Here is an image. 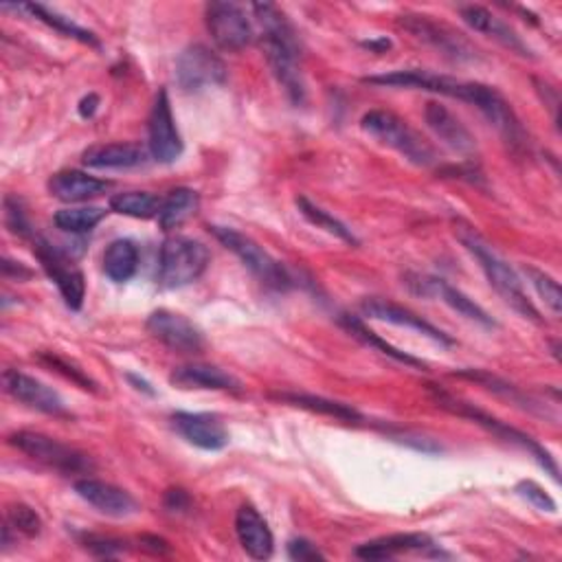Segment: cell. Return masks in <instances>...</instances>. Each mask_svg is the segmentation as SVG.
<instances>
[{"mask_svg": "<svg viewBox=\"0 0 562 562\" xmlns=\"http://www.w3.org/2000/svg\"><path fill=\"white\" fill-rule=\"evenodd\" d=\"M251 12L260 27V45L275 80L286 91L288 99L301 106L306 101V82L295 27L288 23L284 12L271 3H255L251 5Z\"/></svg>", "mask_w": 562, "mask_h": 562, "instance_id": "cell-1", "label": "cell"}, {"mask_svg": "<svg viewBox=\"0 0 562 562\" xmlns=\"http://www.w3.org/2000/svg\"><path fill=\"white\" fill-rule=\"evenodd\" d=\"M457 238L466 247V251L479 262L481 271L486 273L490 286L497 290V295L512 308L516 310L523 319H529L534 323H542L538 308L529 301L521 277L514 273V268L501 260L492 247L475 231V227L457 223Z\"/></svg>", "mask_w": 562, "mask_h": 562, "instance_id": "cell-2", "label": "cell"}, {"mask_svg": "<svg viewBox=\"0 0 562 562\" xmlns=\"http://www.w3.org/2000/svg\"><path fill=\"white\" fill-rule=\"evenodd\" d=\"M212 262L210 249L201 240L174 236L167 238L158 253L156 282L165 290H178L199 282Z\"/></svg>", "mask_w": 562, "mask_h": 562, "instance_id": "cell-3", "label": "cell"}, {"mask_svg": "<svg viewBox=\"0 0 562 562\" xmlns=\"http://www.w3.org/2000/svg\"><path fill=\"white\" fill-rule=\"evenodd\" d=\"M360 125L369 136L400 152L407 160L420 167H429L438 163L435 147L425 136H420L405 119H400L390 110H369L360 119Z\"/></svg>", "mask_w": 562, "mask_h": 562, "instance_id": "cell-4", "label": "cell"}, {"mask_svg": "<svg viewBox=\"0 0 562 562\" xmlns=\"http://www.w3.org/2000/svg\"><path fill=\"white\" fill-rule=\"evenodd\" d=\"M431 392H433V400L438 403V407H442V409H446V411H451V414H455V416H459V418H468V420H473L475 425H479V427H483L486 431H490L492 435H497V438H501V440H505V442H510V444H514V446L527 451V453L540 464V468H545V470L551 475V479L558 481V466H555L553 457H551L549 451L542 449L534 438H529L527 433H523V431H518V429H512L510 425H505V422H501L499 418H494V416H490V414L477 409L475 405H470V403H466V400H462V398H455V396L446 394V392L440 390V387H431Z\"/></svg>", "mask_w": 562, "mask_h": 562, "instance_id": "cell-5", "label": "cell"}, {"mask_svg": "<svg viewBox=\"0 0 562 562\" xmlns=\"http://www.w3.org/2000/svg\"><path fill=\"white\" fill-rule=\"evenodd\" d=\"M210 231L216 236V240L231 251L264 286L273 290H288L292 286V277L286 271L284 264H279L264 247H260L253 238L244 236L242 231L234 227H218L212 225Z\"/></svg>", "mask_w": 562, "mask_h": 562, "instance_id": "cell-6", "label": "cell"}, {"mask_svg": "<svg viewBox=\"0 0 562 562\" xmlns=\"http://www.w3.org/2000/svg\"><path fill=\"white\" fill-rule=\"evenodd\" d=\"M10 444L34 462L62 475H88L95 468L93 459L86 453L45 433L19 431L10 435Z\"/></svg>", "mask_w": 562, "mask_h": 562, "instance_id": "cell-7", "label": "cell"}, {"mask_svg": "<svg viewBox=\"0 0 562 562\" xmlns=\"http://www.w3.org/2000/svg\"><path fill=\"white\" fill-rule=\"evenodd\" d=\"M176 84L182 93H203L227 82V64L205 45L187 47L178 60L174 71Z\"/></svg>", "mask_w": 562, "mask_h": 562, "instance_id": "cell-8", "label": "cell"}, {"mask_svg": "<svg viewBox=\"0 0 562 562\" xmlns=\"http://www.w3.org/2000/svg\"><path fill=\"white\" fill-rule=\"evenodd\" d=\"M34 255L38 258L49 279H53V284L58 286L67 308L82 310L84 297H86V279H84V273L73 264L69 253L45 238H36Z\"/></svg>", "mask_w": 562, "mask_h": 562, "instance_id": "cell-9", "label": "cell"}, {"mask_svg": "<svg viewBox=\"0 0 562 562\" xmlns=\"http://www.w3.org/2000/svg\"><path fill=\"white\" fill-rule=\"evenodd\" d=\"M468 104H473L490 121V125L497 128V132L512 147V152L518 154L529 150L527 132L521 125V119L516 117L514 108L505 101V97L499 91H494L492 86L473 82V93Z\"/></svg>", "mask_w": 562, "mask_h": 562, "instance_id": "cell-10", "label": "cell"}, {"mask_svg": "<svg viewBox=\"0 0 562 562\" xmlns=\"http://www.w3.org/2000/svg\"><path fill=\"white\" fill-rule=\"evenodd\" d=\"M205 23L223 51H242L258 36L247 10L236 3H210L205 8Z\"/></svg>", "mask_w": 562, "mask_h": 562, "instance_id": "cell-11", "label": "cell"}, {"mask_svg": "<svg viewBox=\"0 0 562 562\" xmlns=\"http://www.w3.org/2000/svg\"><path fill=\"white\" fill-rule=\"evenodd\" d=\"M400 27L416 36L418 40L431 45L446 58L455 62H473L477 60V49L455 29H451L444 23L431 21V16H420V14H407L400 19Z\"/></svg>", "mask_w": 562, "mask_h": 562, "instance_id": "cell-12", "label": "cell"}, {"mask_svg": "<svg viewBox=\"0 0 562 562\" xmlns=\"http://www.w3.org/2000/svg\"><path fill=\"white\" fill-rule=\"evenodd\" d=\"M364 84L373 86H394V88H416V91H427V93H438L451 99L468 101L470 86L473 82H462L457 77L440 75L433 71H422V69H409V71H392L385 75H369L362 80Z\"/></svg>", "mask_w": 562, "mask_h": 562, "instance_id": "cell-13", "label": "cell"}, {"mask_svg": "<svg viewBox=\"0 0 562 562\" xmlns=\"http://www.w3.org/2000/svg\"><path fill=\"white\" fill-rule=\"evenodd\" d=\"M147 134H150V152L154 160L163 165H171L180 158L184 145L180 132L176 128V119L171 112V101L165 88H160L154 97L150 119H147Z\"/></svg>", "mask_w": 562, "mask_h": 562, "instance_id": "cell-14", "label": "cell"}, {"mask_svg": "<svg viewBox=\"0 0 562 562\" xmlns=\"http://www.w3.org/2000/svg\"><path fill=\"white\" fill-rule=\"evenodd\" d=\"M145 327L156 340L178 354H201L205 349L203 332L178 312L154 310L147 316Z\"/></svg>", "mask_w": 562, "mask_h": 562, "instance_id": "cell-15", "label": "cell"}, {"mask_svg": "<svg viewBox=\"0 0 562 562\" xmlns=\"http://www.w3.org/2000/svg\"><path fill=\"white\" fill-rule=\"evenodd\" d=\"M405 284L411 288V292L422 295V297H438L449 308H453L462 316H466V319H470V321H475V323H479L483 327H497V321L479 303H475V299H470L468 295H464L462 290H457L455 286H451L442 277L407 275Z\"/></svg>", "mask_w": 562, "mask_h": 562, "instance_id": "cell-16", "label": "cell"}, {"mask_svg": "<svg viewBox=\"0 0 562 562\" xmlns=\"http://www.w3.org/2000/svg\"><path fill=\"white\" fill-rule=\"evenodd\" d=\"M3 385H5V392L12 398H16L19 403H23L40 414H47V416L69 418L62 396L53 387L40 383L38 379L27 376V373H23L19 369H8L3 373Z\"/></svg>", "mask_w": 562, "mask_h": 562, "instance_id": "cell-17", "label": "cell"}, {"mask_svg": "<svg viewBox=\"0 0 562 562\" xmlns=\"http://www.w3.org/2000/svg\"><path fill=\"white\" fill-rule=\"evenodd\" d=\"M362 314L369 316V319H376V321H385V323H392V325H398V327H407V330H414L422 336H429L431 340L444 345V347H453L455 340L442 332L440 327H435L433 323H429L427 319H422L418 312L400 306V303H394L390 299H381V297H369L362 301Z\"/></svg>", "mask_w": 562, "mask_h": 562, "instance_id": "cell-18", "label": "cell"}, {"mask_svg": "<svg viewBox=\"0 0 562 562\" xmlns=\"http://www.w3.org/2000/svg\"><path fill=\"white\" fill-rule=\"evenodd\" d=\"M75 492L97 512L112 518H125L139 512V503L128 490L101 479H91V477L80 479L75 481Z\"/></svg>", "mask_w": 562, "mask_h": 562, "instance_id": "cell-19", "label": "cell"}, {"mask_svg": "<svg viewBox=\"0 0 562 562\" xmlns=\"http://www.w3.org/2000/svg\"><path fill=\"white\" fill-rule=\"evenodd\" d=\"M171 425L187 442L196 449L223 451L229 444V431L218 416L178 411L171 416Z\"/></svg>", "mask_w": 562, "mask_h": 562, "instance_id": "cell-20", "label": "cell"}, {"mask_svg": "<svg viewBox=\"0 0 562 562\" xmlns=\"http://www.w3.org/2000/svg\"><path fill=\"white\" fill-rule=\"evenodd\" d=\"M169 383L178 390H201V392H242V383L231 376L229 371L205 364V362H192L176 367L169 376Z\"/></svg>", "mask_w": 562, "mask_h": 562, "instance_id": "cell-21", "label": "cell"}, {"mask_svg": "<svg viewBox=\"0 0 562 562\" xmlns=\"http://www.w3.org/2000/svg\"><path fill=\"white\" fill-rule=\"evenodd\" d=\"M403 553H431V555H442L438 551L435 540L429 534H392V536H381L376 540L362 542L356 547L354 555L362 560H394Z\"/></svg>", "mask_w": 562, "mask_h": 562, "instance_id": "cell-22", "label": "cell"}, {"mask_svg": "<svg viewBox=\"0 0 562 562\" xmlns=\"http://www.w3.org/2000/svg\"><path fill=\"white\" fill-rule=\"evenodd\" d=\"M236 534L242 549L253 560H268L275 551V538L266 518L253 507L242 505L236 514Z\"/></svg>", "mask_w": 562, "mask_h": 562, "instance_id": "cell-23", "label": "cell"}, {"mask_svg": "<svg viewBox=\"0 0 562 562\" xmlns=\"http://www.w3.org/2000/svg\"><path fill=\"white\" fill-rule=\"evenodd\" d=\"M459 14H462L464 23L468 27H473L475 32L497 40L499 45H503L505 49H510L523 58H534L529 47L521 40V36L510 25H505L501 19H497L490 10H486L481 5H466V8H459Z\"/></svg>", "mask_w": 562, "mask_h": 562, "instance_id": "cell-24", "label": "cell"}, {"mask_svg": "<svg viewBox=\"0 0 562 562\" xmlns=\"http://www.w3.org/2000/svg\"><path fill=\"white\" fill-rule=\"evenodd\" d=\"M110 187H112L110 180H101V178L88 176L77 169L58 171L49 180V192L58 201H64V203H84V201L97 199V196L106 194Z\"/></svg>", "mask_w": 562, "mask_h": 562, "instance_id": "cell-25", "label": "cell"}, {"mask_svg": "<svg viewBox=\"0 0 562 562\" xmlns=\"http://www.w3.org/2000/svg\"><path fill=\"white\" fill-rule=\"evenodd\" d=\"M425 119H427V125L435 132V136L440 141H444L451 150H455L459 154L475 152V147H477L475 136L446 106H442L438 101H429L427 110H425Z\"/></svg>", "mask_w": 562, "mask_h": 562, "instance_id": "cell-26", "label": "cell"}, {"mask_svg": "<svg viewBox=\"0 0 562 562\" xmlns=\"http://www.w3.org/2000/svg\"><path fill=\"white\" fill-rule=\"evenodd\" d=\"M82 160L93 169H130L145 165L147 150L139 143H108L86 150Z\"/></svg>", "mask_w": 562, "mask_h": 562, "instance_id": "cell-27", "label": "cell"}, {"mask_svg": "<svg viewBox=\"0 0 562 562\" xmlns=\"http://www.w3.org/2000/svg\"><path fill=\"white\" fill-rule=\"evenodd\" d=\"M5 10L27 12L32 19H36V21L45 23L47 27L56 29L58 34H62V36H67V38H73V40H77V43H82V45H88V47H99V38H97L93 32H88V29L80 27V25H77L75 21H71L69 16H64V14L56 12V10L47 8V5H40V3L5 5Z\"/></svg>", "mask_w": 562, "mask_h": 562, "instance_id": "cell-28", "label": "cell"}, {"mask_svg": "<svg viewBox=\"0 0 562 562\" xmlns=\"http://www.w3.org/2000/svg\"><path fill=\"white\" fill-rule=\"evenodd\" d=\"M338 323L343 325V330H345L347 334H351V336H354L356 340H360L362 345H367V347H371V349H376V351H381V354H385V356H390V358H394L396 362H403V364H407V367L427 369V362H422L420 358H416V356H411V354H407V351L394 347L392 343H387L385 338H381L376 332H371L358 316H354V314H340V316H338Z\"/></svg>", "mask_w": 562, "mask_h": 562, "instance_id": "cell-29", "label": "cell"}, {"mask_svg": "<svg viewBox=\"0 0 562 562\" xmlns=\"http://www.w3.org/2000/svg\"><path fill=\"white\" fill-rule=\"evenodd\" d=\"M201 207V196L190 190V187H178V190H171L158 210V225L163 231H171L178 229L182 223L190 220Z\"/></svg>", "mask_w": 562, "mask_h": 562, "instance_id": "cell-30", "label": "cell"}, {"mask_svg": "<svg viewBox=\"0 0 562 562\" xmlns=\"http://www.w3.org/2000/svg\"><path fill=\"white\" fill-rule=\"evenodd\" d=\"M139 249L132 240H115L104 253V273L115 284H125L136 275Z\"/></svg>", "mask_w": 562, "mask_h": 562, "instance_id": "cell-31", "label": "cell"}, {"mask_svg": "<svg viewBox=\"0 0 562 562\" xmlns=\"http://www.w3.org/2000/svg\"><path fill=\"white\" fill-rule=\"evenodd\" d=\"M275 400L279 403H286L290 407H299V409H306V411H312V414H321V416H327V418H334V420H343V422H360L362 416L345 405V403H336V400H327V398H321V396H312V394H290V392H284V394H275L273 396Z\"/></svg>", "mask_w": 562, "mask_h": 562, "instance_id": "cell-32", "label": "cell"}, {"mask_svg": "<svg viewBox=\"0 0 562 562\" xmlns=\"http://www.w3.org/2000/svg\"><path fill=\"white\" fill-rule=\"evenodd\" d=\"M455 376H462V379H466V381H473V383L481 385L483 390H488V392H492V394H497V396H503L505 400L518 405V407L525 409V411H531V414H534V411L538 409V405H536L529 396H525L518 387H514V385H510V383H505V381L492 376L490 371H483V369H462V371L455 373Z\"/></svg>", "mask_w": 562, "mask_h": 562, "instance_id": "cell-33", "label": "cell"}, {"mask_svg": "<svg viewBox=\"0 0 562 562\" xmlns=\"http://www.w3.org/2000/svg\"><path fill=\"white\" fill-rule=\"evenodd\" d=\"M160 199L150 192H123L110 199V210L119 216L136 218V220H150L158 216Z\"/></svg>", "mask_w": 562, "mask_h": 562, "instance_id": "cell-34", "label": "cell"}, {"mask_svg": "<svg viewBox=\"0 0 562 562\" xmlns=\"http://www.w3.org/2000/svg\"><path fill=\"white\" fill-rule=\"evenodd\" d=\"M297 210H299V214H301L310 225H314L316 229H323V231H327L330 236H334V238H338V240H343V242H347V244H351V247H358L356 236L351 234V229H349L345 223H340L338 218H334L330 212L321 210L319 205H314V203L308 201L306 196H299V199H297Z\"/></svg>", "mask_w": 562, "mask_h": 562, "instance_id": "cell-35", "label": "cell"}, {"mask_svg": "<svg viewBox=\"0 0 562 562\" xmlns=\"http://www.w3.org/2000/svg\"><path fill=\"white\" fill-rule=\"evenodd\" d=\"M106 212L99 207H77V210H60L53 216V223L60 231L71 236H84L91 234L101 220Z\"/></svg>", "mask_w": 562, "mask_h": 562, "instance_id": "cell-36", "label": "cell"}, {"mask_svg": "<svg viewBox=\"0 0 562 562\" xmlns=\"http://www.w3.org/2000/svg\"><path fill=\"white\" fill-rule=\"evenodd\" d=\"M38 360H40L43 364L51 367L53 371L62 373L64 379H69V381L75 383L77 387H82V390H86V392H97L95 381H93L91 376H86L84 369H80V367H77L75 362H71L69 358H62V356H58V354H53V351H43V354H38Z\"/></svg>", "mask_w": 562, "mask_h": 562, "instance_id": "cell-37", "label": "cell"}, {"mask_svg": "<svg viewBox=\"0 0 562 562\" xmlns=\"http://www.w3.org/2000/svg\"><path fill=\"white\" fill-rule=\"evenodd\" d=\"M523 273L529 277L531 286L536 288V292L540 295L545 306L558 316L562 312V292H560L558 282L551 275H547L534 266H523Z\"/></svg>", "mask_w": 562, "mask_h": 562, "instance_id": "cell-38", "label": "cell"}, {"mask_svg": "<svg viewBox=\"0 0 562 562\" xmlns=\"http://www.w3.org/2000/svg\"><path fill=\"white\" fill-rule=\"evenodd\" d=\"M12 531L23 534L27 538H36L43 534V518L38 512L25 503H14L8 507V523Z\"/></svg>", "mask_w": 562, "mask_h": 562, "instance_id": "cell-39", "label": "cell"}, {"mask_svg": "<svg viewBox=\"0 0 562 562\" xmlns=\"http://www.w3.org/2000/svg\"><path fill=\"white\" fill-rule=\"evenodd\" d=\"M125 545H128L125 540L112 538V536H101V534L82 536V547L99 558H112V555L125 551Z\"/></svg>", "mask_w": 562, "mask_h": 562, "instance_id": "cell-40", "label": "cell"}, {"mask_svg": "<svg viewBox=\"0 0 562 562\" xmlns=\"http://www.w3.org/2000/svg\"><path fill=\"white\" fill-rule=\"evenodd\" d=\"M516 494L523 497L527 503H531L536 510H542V512H555V501L534 481H518L516 483Z\"/></svg>", "mask_w": 562, "mask_h": 562, "instance_id": "cell-41", "label": "cell"}, {"mask_svg": "<svg viewBox=\"0 0 562 562\" xmlns=\"http://www.w3.org/2000/svg\"><path fill=\"white\" fill-rule=\"evenodd\" d=\"M5 220H8V227H10L14 234H19V236H23V238L32 236L29 220H27V216H25V212H23L19 199H12V196L5 199Z\"/></svg>", "mask_w": 562, "mask_h": 562, "instance_id": "cell-42", "label": "cell"}, {"mask_svg": "<svg viewBox=\"0 0 562 562\" xmlns=\"http://www.w3.org/2000/svg\"><path fill=\"white\" fill-rule=\"evenodd\" d=\"M288 558L299 562H314V560H325V553L314 542L306 538H295L288 542Z\"/></svg>", "mask_w": 562, "mask_h": 562, "instance_id": "cell-43", "label": "cell"}, {"mask_svg": "<svg viewBox=\"0 0 562 562\" xmlns=\"http://www.w3.org/2000/svg\"><path fill=\"white\" fill-rule=\"evenodd\" d=\"M192 505V497L187 494L182 488H174V490H167L165 494V507L169 512H187Z\"/></svg>", "mask_w": 562, "mask_h": 562, "instance_id": "cell-44", "label": "cell"}, {"mask_svg": "<svg viewBox=\"0 0 562 562\" xmlns=\"http://www.w3.org/2000/svg\"><path fill=\"white\" fill-rule=\"evenodd\" d=\"M534 84L538 86L536 91L540 93V97H542V101H545V106H549V110H551V115H553V121L558 123V110H560V99H558V91L551 86V84H547V82H540V80H534Z\"/></svg>", "mask_w": 562, "mask_h": 562, "instance_id": "cell-45", "label": "cell"}, {"mask_svg": "<svg viewBox=\"0 0 562 562\" xmlns=\"http://www.w3.org/2000/svg\"><path fill=\"white\" fill-rule=\"evenodd\" d=\"M139 542H141V549H145L154 555H165V553L171 551L169 542L165 538H158V536H141Z\"/></svg>", "mask_w": 562, "mask_h": 562, "instance_id": "cell-46", "label": "cell"}, {"mask_svg": "<svg viewBox=\"0 0 562 562\" xmlns=\"http://www.w3.org/2000/svg\"><path fill=\"white\" fill-rule=\"evenodd\" d=\"M3 275L5 277H16L19 282L21 279H29L32 277V271L25 268L21 262H12V260H3Z\"/></svg>", "mask_w": 562, "mask_h": 562, "instance_id": "cell-47", "label": "cell"}, {"mask_svg": "<svg viewBox=\"0 0 562 562\" xmlns=\"http://www.w3.org/2000/svg\"><path fill=\"white\" fill-rule=\"evenodd\" d=\"M97 106H99V97L97 95H88L80 101V115L84 119H91L95 112H97Z\"/></svg>", "mask_w": 562, "mask_h": 562, "instance_id": "cell-48", "label": "cell"}, {"mask_svg": "<svg viewBox=\"0 0 562 562\" xmlns=\"http://www.w3.org/2000/svg\"><path fill=\"white\" fill-rule=\"evenodd\" d=\"M128 381L132 383V385H136L134 390H139V392H145V394H150V396H154V390H152V385L150 383H145L143 379H139V376H134V373H128Z\"/></svg>", "mask_w": 562, "mask_h": 562, "instance_id": "cell-49", "label": "cell"}, {"mask_svg": "<svg viewBox=\"0 0 562 562\" xmlns=\"http://www.w3.org/2000/svg\"><path fill=\"white\" fill-rule=\"evenodd\" d=\"M364 47H367V49H373V51H379V49H390L392 43H390L387 38H381V40H373V43H364Z\"/></svg>", "mask_w": 562, "mask_h": 562, "instance_id": "cell-50", "label": "cell"}]
</instances>
